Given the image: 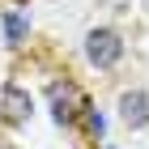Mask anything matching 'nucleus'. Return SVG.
Instances as JSON below:
<instances>
[{
  "instance_id": "obj_1",
  "label": "nucleus",
  "mask_w": 149,
  "mask_h": 149,
  "mask_svg": "<svg viewBox=\"0 0 149 149\" xmlns=\"http://www.w3.org/2000/svg\"><path fill=\"white\" fill-rule=\"evenodd\" d=\"M85 56H90L94 68H111L115 60L124 56V43H119L115 30H90L85 34Z\"/></svg>"
},
{
  "instance_id": "obj_2",
  "label": "nucleus",
  "mask_w": 149,
  "mask_h": 149,
  "mask_svg": "<svg viewBox=\"0 0 149 149\" xmlns=\"http://www.w3.org/2000/svg\"><path fill=\"white\" fill-rule=\"evenodd\" d=\"M119 119H124L128 128H145L149 124V94L145 90H128L124 98H119Z\"/></svg>"
},
{
  "instance_id": "obj_3",
  "label": "nucleus",
  "mask_w": 149,
  "mask_h": 149,
  "mask_svg": "<svg viewBox=\"0 0 149 149\" xmlns=\"http://www.w3.org/2000/svg\"><path fill=\"white\" fill-rule=\"evenodd\" d=\"M30 111H34V102H30V94H26V90L9 85V90L0 94V115H4L9 124H26V119H30Z\"/></svg>"
},
{
  "instance_id": "obj_4",
  "label": "nucleus",
  "mask_w": 149,
  "mask_h": 149,
  "mask_svg": "<svg viewBox=\"0 0 149 149\" xmlns=\"http://www.w3.org/2000/svg\"><path fill=\"white\" fill-rule=\"evenodd\" d=\"M81 107H85V98H81V90H77V85H68V81H64V85H56V90H51V111H56V119H60V124H68V119L81 111Z\"/></svg>"
},
{
  "instance_id": "obj_5",
  "label": "nucleus",
  "mask_w": 149,
  "mask_h": 149,
  "mask_svg": "<svg viewBox=\"0 0 149 149\" xmlns=\"http://www.w3.org/2000/svg\"><path fill=\"white\" fill-rule=\"evenodd\" d=\"M4 38H9V43H22L26 38V17L22 13H9V17H4Z\"/></svg>"
},
{
  "instance_id": "obj_6",
  "label": "nucleus",
  "mask_w": 149,
  "mask_h": 149,
  "mask_svg": "<svg viewBox=\"0 0 149 149\" xmlns=\"http://www.w3.org/2000/svg\"><path fill=\"white\" fill-rule=\"evenodd\" d=\"M90 132H94V136H102V132H107V124H102V111H90Z\"/></svg>"
}]
</instances>
